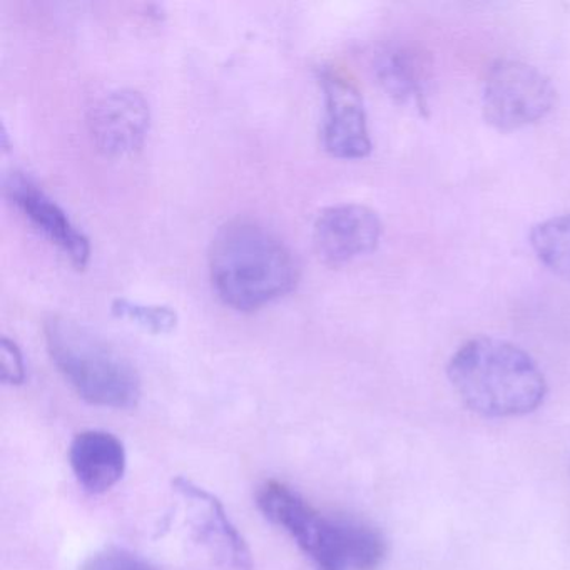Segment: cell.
I'll return each instance as SVG.
<instances>
[{"instance_id": "obj_1", "label": "cell", "mask_w": 570, "mask_h": 570, "mask_svg": "<svg viewBox=\"0 0 570 570\" xmlns=\"http://www.w3.org/2000/svg\"><path fill=\"white\" fill-rule=\"evenodd\" d=\"M209 273L223 303L243 313L288 295L298 282V265L288 246L248 219L219 229L209 252Z\"/></svg>"}, {"instance_id": "obj_2", "label": "cell", "mask_w": 570, "mask_h": 570, "mask_svg": "<svg viewBox=\"0 0 570 570\" xmlns=\"http://www.w3.org/2000/svg\"><path fill=\"white\" fill-rule=\"evenodd\" d=\"M256 505L320 570H376L385 560L386 542L379 530L348 517L325 515L279 480L259 487Z\"/></svg>"}, {"instance_id": "obj_3", "label": "cell", "mask_w": 570, "mask_h": 570, "mask_svg": "<svg viewBox=\"0 0 570 570\" xmlns=\"http://www.w3.org/2000/svg\"><path fill=\"white\" fill-rule=\"evenodd\" d=\"M446 373L460 400L479 415H527L546 399V379L532 356L505 340H469L453 353Z\"/></svg>"}, {"instance_id": "obj_4", "label": "cell", "mask_w": 570, "mask_h": 570, "mask_svg": "<svg viewBox=\"0 0 570 570\" xmlns=\"http://www.w3.org/2000/svg\"><path fill=\"white\" fill-rule=\"evenodd\" d=\"M52 362L85 402L105 409H131L141 399V379L132 363L82 323L52 316L45 325Z\"/></svg>"}, {"instance_id": "obj_5", "label": "cell", "mask_w": 570, "mask_h": 570, "mask_svg": "<svg viewBox=\"0 0 570 570\" xmlns=\"http://www.w3.org/2000/svg\"><path fill=\"white\" fill-rule=\"evenodd\" d=\"M556 99L550 79L515 59L493 62L483 81V116L500 131H517L542 121L552 111Z\"/></svg>"}, {"instance_id": "obj_6", "label": "cell", "mask_w": 570, "mask_h": 570, "mask_svg": "<svg viewBox=\"0 0 570 570\" xmlns=\"http://www.w3.org/2000/svg\"><path fill=\"white\" fill-rule=\"evenodd\" d=\"M318 82L325 99L322 141L326 151L338 159L366 158L373 145L358 89L333 68H320Z\"/></svg>"}, {"instance_id": "obj_7", "label": "cell", "mask_w": 570, "mask_h": 570, "mask_svg": "<svg viewBox=\"0 0 570 570\" xmlns=\"http://www.w3.org/2000/svg\"><path fill=\"white\" fill-rule=\"evenodd\" d=\"M382 232V219L372 208L343 203L320 213L313 243L323 263L340 266L375 252Z\"/></svg>"}, {"instance_id": "obj_8", "label": "cell", "mask_w": 570, "mask_h": 570, "mask_svg": "<svg viewBox=\"0 0 570 570\" xmlns=\"http://www.w3.org/2000/svg\"><path fill=\"white\" fill-rule=\"evenodd\" d=\"M173 489L185 503L186 515L196 539L233 569L252 570L248 543L233 525L223 503L212 492L185 476L173 480Z\"/></svg>"}, {"instance_id": "obj_9", "label": "cell", "mask_w": 570, "mask_h": 570, "mask_svg": "<svg viewBox=\"0 0 570 570\" xmlns=\"http://www.w3.org/2000/svg\"><path fill=\"white\" fill-rule=\"evenodd\" d=\"M89 131L96 146L109 156L138 151L151 126L148 101L132 89L108 92L89 109Z\"/></svg>"}, {"instance_id": "obj_10", "label": "cell", "mask_w": 570, "mask_h": 570, "mask_svg": "<svg viewBox=\"0 0 570 570\" xmlns=\"http://www.w3.org/2000/svg\"><path fill=\"white\" fill-rule=\"evenodd\" d=\"M8 198L16 208L52 243L58 246L76 269H85L91 258L88 236L72 225L65 209L49 198L29 176L14 173L6 181Z\"/></svg>"}, {"instance_id": "obj_11", "label": "cell", "mask_w": 570, "mask_h": 570, "mask_svg": "<svg viewBox=\"0 0 570 570\" xmlns=\"http://www.w3.org/2000/svg\"><path fill=\"white\" fill-rule=\"evenodd\" d=\"M69 462L78 482L92 493L111 490L125 476L128 455L118 436L105 430H85L69 446Z\"/></svg>"}, {"instance_id": "obj_12", "label": "cell", "mask_w": 570, "mask_h": 570, "mask_svg": "<svg viewBox=\"0 0 570 570\" xmlns=\"http://www.w3.org/2000/svg\"><path fill=\"white\" fill-rule=\"evenodd\" d=\"M375 75L390 98L425 111L426 71L415 52L405 48L383 49L375 58Z\"/></svg>"}, {"instance_id": "obj_13", "label": "cell", "mask_w": 570, "mask_h": 570, "mask_svg": "<svg viewBox=\"0 0 570 570\" xmlns=\"http://www.w3.org/2000/svg\"><path fill=\"white\" fill-rule=\"evenodd\" d=\"M530 246L542 265L570 282V215L553 216L533 226Z\"/></svg>"}, {"instance_id": "obj_14", "label": "cell", "mask_w": 570, "mask_h": 570, "mask_svg": "<svg viewBox=\"0 0 570 570\" xmlns=\"http://www.w3.org/2000/svg\"><path fill=\"white\" fill-rule=\"evenodd\" d=\"M111 312L118 318L129 320L156 335L171 333L178 325V315L175 309L165 305H145L131 299L116 298L112 302Z\"/></svg>"}, {"instance_id": "obj_15", "label": "cell", "mask_w": 570, "mask_h": 570, "mask_svg": "<svg viewBox=\"0 0 570 570\" xmlns=\"http://www.w3.org/2000/svg\"><path fill=\"white\" fill-rule=\"evenodd\" d=\"M81 570H156L151 563L119 547L99 550L82 563Z\"/></svg>"}, {"instance_id": "obj_16", "label": "cell", "mask_w": 570, "mask_h": 570, "mask_svg": "<svg viewBox=\"0 0 570 570\" xmlns=\"http://www.w3.org/2000/svg\"><path fill=\"white\" fill-rule=\"evenodd\" d=\"M0 376L8 385H22L26 382V362L18 343L9 338L0 340Z\"/></svg>"}]
</instances>
